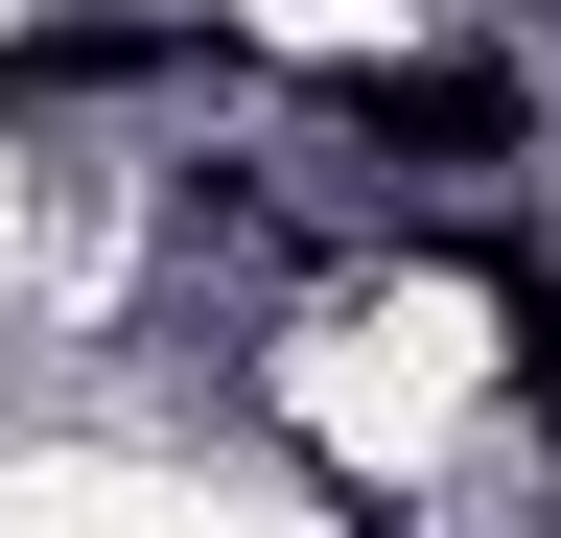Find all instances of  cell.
<instances>
[{"label":"cell","instance_id":"obj_1","mask_svg":"<svg viewBox=\"0 0 561 538\" xmlns=\"http://www.w3.org/2000/svg\"><path fill=\"white\" fill-rule=\"evenodd\" d=\"M351 141H398V164H515V71H351Z\"/></svg>","mask_w":561,"mask_h":538},{"label":"cell","instance_id":"obj_2","mask_svg":"<svg viewBox=\"0 0 561 538\" xmlns=\"http://www.w3.org/2000/svg\"><path fill=\"white\" fill-rule=\"evenodd\" d=\"M515 398L561 422V282H515Z\"/></svg>","mask_w":561,"mask_h":538}]
</instances>
